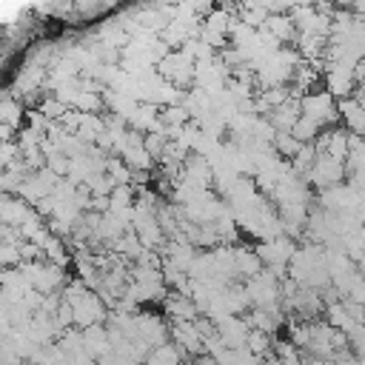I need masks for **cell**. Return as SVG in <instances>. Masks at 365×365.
Instances as JSON below:
<instances>
[{
	"label": "cell",
	"instance_id": "cell-1",
	"mask_svg": "<svg viewBox=\"0 0 365 365\" xmlns=\"http://www.w3.org/2000/svg\"><path fill=\"white\" fill-rule=\"evenodd\" d=\"M151 359H177V354L174 351H157V354H151Z\"/></svg>",
	"mask_w": 365,
	"mask_h": 365
}]
</instances>
